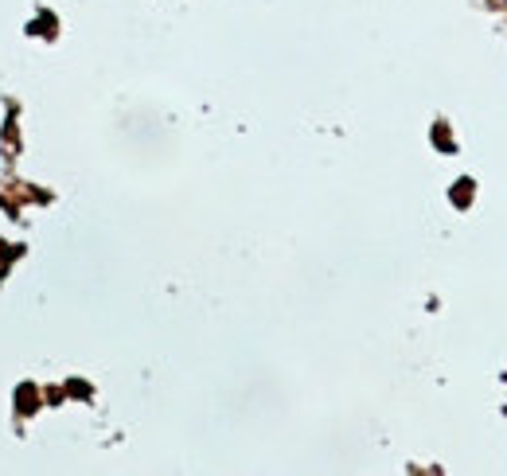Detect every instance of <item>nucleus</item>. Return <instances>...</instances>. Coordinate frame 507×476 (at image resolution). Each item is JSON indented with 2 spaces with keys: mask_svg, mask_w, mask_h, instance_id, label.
Instances as JSON below:
<instances>
[{
  "mask_svg": "<svg viewBox=\"0 0 507 476\" xmlns=\"http://www.w3.org/2000/svg\"><path fill=\"white\" fill-rule=\"evenodd\" d=\"M499 4H507V0H499Z\"/></svg>",
  "mask_w": 507,
  "mask_h": 476,
  "instance_id": "nucleus-1",
  "label": "nucleus"
}]
</instances>
